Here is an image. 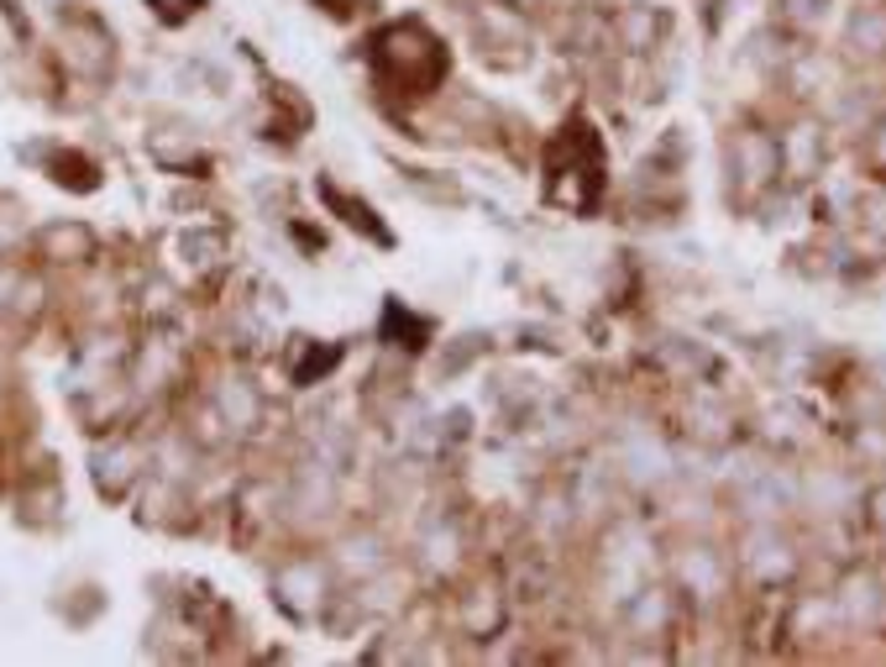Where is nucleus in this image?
<instances>
[{"instance_id":"f257e3e1","label":"nucleus","mask_w":886,"mask_h":667,"mask_svg":"<svg viewBox=\"0 0 886 667\" xmlns=\"http://www.w3.org/2000/svg\"><path fill=\"white\" fill-rule=\"evenodd\" d=\"M739 594H793L813 573V552L798 520H729Z\"/></svg>"},{"instance_id":"f03ea898","label":"nucleus","mask_w":886,"mask_h":667,"mask_svg":"<svg viewBox=\"0 0 886 667\" xmlns=\"http://www.w3.org/2000/svg\"><path fill=\"white\" fill-rule=\"evenodd\" d=\"M661 573L672 578L687 615L735 620L739 578L735 557H729V531H677V536H666V568Z\"/></svg>"},{"instance_id":"7ed1b4c3","label":"nucleus","mask_w":886,"mask_h":667,"mask_svg":"<svg viewBox=\"0 0 886 667\" xmlns=\"http://www.w3.org/2000/svg\"><path fill=\"white\" fill-rule=\"evenodd\" d=\"M719 158H724V195L739 215L766 211L771 200L793 195L787 180H782V148H776V122L771 116H756L745 111L724 143H719Z\"/></svg>"},{"instance_id":"20e7f679","label":"nucleus","mask_w":886,"mask_h":667,"mask_svg":"<svg viewBox=\"0 0 886 667\" xmlns=\"http://www.w3.org/2000/svg\"><path fill=\"white\" fill-rule=\"evenodd\" d=\"M776 122V148H782V180L793 195H808L813 184H824L834 174V152H839V132L824 111L808 106H782Z\"/></svg>"},{"instance_id":"39448f33","label":"nucleus","mask_w":886,"mask_h":667,"mask_svg":"<svg viewBox=\"0 0 886 667\" xmlns=\"http://www.w3.org/2000/svg\"><path fill=\"white\" fill-rule=\"evenodd\" d=\"M850 63L839 59V48L834 42H819V37H802L787 48V59L776 63V74H771V90L782 106H808V111H828L834 106V95L850 85Z\"/></svg>"},{"instance_id":"423d86ee","label":"nucleus","mask_w":886,"mask_h":667,"mask_svg":"<svg viewBox=\"0 0 886 667\" xmlns=\"http://www.w3.org/2000/svg\"><path fill=\"white\" fill-rule=\"evenodd\" d=\"M509 609H514V594H509L503 573H477L457 583V594H451V631L462 641H494L509 626Z\"/></svg>"},{"instance_id":"0eeeda50","label":"nucleus","mask_w":886,"mask_h":667,"mask_svg":"<svg viewBox=\"0 0 886 667\" xmlns=\"http://www.w3.org/2000/svg\"><path fill=\"white\" fill-rule=\"evenodd\" d=\"M672 11L656 5V0H620L609 5V37H614V53L624 59H656L666 42H672Z\"/></svg>"},{"instance_id":"6e6552de","label":"nucleus","mask_w":886,"mask_h":667,"mask_svg":"<svg viewBox=\"0 0 886 667\" xmlns=\"http://www.w3.org/2000/svg\"><path fill=\"white\" fill-rule=\"evenodd\" d=\"M834 48L856 74H886V0H856L839 22Z\"/></svg>"},{"instance_id":"1a4fd4ad","label":"nucleus","mask_w":886,"mask_h":667,"mask_svg":"<svg viewBox=\"0 0 886 667\" xmlns=\"http://www.w3.org/2000/svg\"><path fill=\"white\" fill-rule=\"evenodd\" d=\"M834 16V0H771V22L787 37H819Z\"/></svg>"},{"instance_id":"9d476101","label":"nucleus","mask_w":886,"mask_h":667,"mask_svg":"<svg viewBox=\"0 0 886 667\" xmlns=\"http://www.w3.org/2000/svg\"><path fill=\"white\" fill-rule=\"evenodd\" d=\"M850 152H856V163H860V174H865V180L886 184V111L865 126V132H860L856 143H850Z\"/></svg>"},{"instance_id":"9b49d317","label":"nucleus","mask_w":886,"mask_h":667,"mask_svg":"<svg viewBox=\"0 0 886 667\" xmlns=\"http://www.w3.org/2000/svg\"><path fill=\"white\" fill-rule=\"evenodd\" d=\"M860 531L865 542L886 546V473H871L860 489Z\"/></svg>"}]
</instances>
